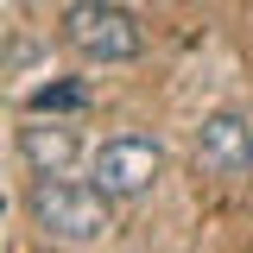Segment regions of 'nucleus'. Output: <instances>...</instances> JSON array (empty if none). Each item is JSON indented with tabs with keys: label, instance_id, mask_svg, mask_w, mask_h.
<instances>
[{
	"label": "nucleus",
	"instance_id": "obj_2",
	"mask_svg": "<svg viewBox=\"0 0 253 253\" xmlns=\"http://www.w3.org/2000/svg\"><path fill=\"white\" fill-rule=\"evenodd\" d=\"M63 44L83 63H133L146 51V32H139V19H133L126 6H114V0H70V13H63Z\"/></svg>",
	"mask_w": 253,
	"mask_h": 253
},
{
	"label": "nucleus",
	"instance_id": "obj_8",
	"mask_svg": "<svg viewBox=\"0 0 253 253\" xmlns=\"http://www.w3.org/2000/svg\"><path fill=\"white\" fill-rule=\"evenodd\" d=\"M247 171H253V165H247Z\"/></svg>",
	"mask_w": 253,
	"mask_h": 253
},
{
	"label": "nucleus",
	"instance_id": "obj_7",
	"mask_svg": "<svg viewBox=\"0 0 253 253\" xmlns=\"http://www.w3.org/2000/svg\"><path fill=\"white\" fill-rule=\"evenodd\" d=\"M114 6H133V0H114Z\"/></svg>",
	"mask_w": 253,
	"mask_h": 253
},
{
	"label": "nucleus",
	"instance_id": "obj_6",
	"mask_svg": "<svg viewBox=\"0 0 253 253\" xmlns=\"http://www.w3.org/2000/svg\"><path fill=\"white\" fill-rule=\"evenodd\" d=\"M89 95L76 89V83H51V89H38L32 95V114H63V108H83Z\"/></svg>",
	"mask_w": 253,
	"mask_h": 253
},
{
	"label": "nucleus",
	"instance_id": "obj_3",
	"mask_svg": "<svg viewBox=\"0 0 253 253\" xmlns=\"http://www.w3.org/2000/svg\"><path fill=\"white\" fill-rule=\"evenodd\" d=\"M89 177L114 203L121 196H146V190L165 177V146L158 139H146V133H114V139H101L89 158Z\"/></svg>",
	"mask_w": 253,
	"mask_h": 253
},
{
	"label": "nucleus",
	"instance_id": "obj_4",
	"mask_svg": "<svg viewBox=\"0 0 253 253\" xmlns=\"http://www.w3.org/2000/svg\"><path fill=\"white\" fill-rule=\"evenodd\" d=\"M196 165L209 177H247L253 165V121L234 108H215L209 121L196 126Z\"/></svg>",
	"mask_w": 253,
	"mask_h": 253
},
{
	"label": "nucleus",
	"instance_id": "obj_1",
	"mask_svg": "<svg viewBox=\"0 0 253 253\" xmlns=\"http://www.w3.org/2000/svg\"><path fill=\"white\" fill-rule=\"evenodd\" d=\"M32 221L44 228V241H57V247H101L108 234H114V196L95 184H76V177H63L51 171L44 184L32 190Z\"/></svg>",
	"mask_w": 253,
	"mask_h": 253
},
{
	"label": "nucleus",
	"instance_id": "obj_5",
	"mask_svg": "<svg viewBox=\"0 0 253 253\" xmlns=\"http://www.w3.org/2000/svg\"><path fill=\"white\" fill-rule=\"evenodd\" d=\"M76 126H63V121H32L19 126V158H26L38 177H51V171H70L76 165Z\"/></svg>",
	"mask_w": 253,
	"mask_h": 253
}]
</instances>
